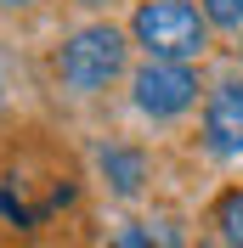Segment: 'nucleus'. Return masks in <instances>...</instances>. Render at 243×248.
Here are the masks:
<instances>
[{"instance_id":"1","label":"nucleus","mask_w":243,"mask_h":248,"mask_svg":"<svg viewBox=\"0 0 243 248\" xmlns=\"http://www.w3.org/2000/svg\"><path fill=\"white\" fill-rule=\"evenodd\" d=\"M130 40L147 51V62H187L192 68L209 51V23L192 0H141L130 17Z\"/></svg>"},{"instance_id":"2","label":"nucleus","mask_w":243,"mask_h":248,"mask_svg":"<svg viewBox=\"0 0 243 248\" xmlns=\"http://www.w3.org/2000/svg\"><path fill=\"white\" fill-rule=\"evenodd\" d=\"M124 57H130L124 34L113 23H91V29H74L57 46V79L79 96H96L124 74Z\"/></svg>"},{"instance_id":"3","label":"nucleus","mask_w":243,"mask_h":248,"mask_svg":"<svg viewBox=\"0 0 243 248\" xmlns=\"http://www.w3.org/2000/svg\"><path fill=\"white\" fill-rule=\"evenodd\" d=\"M130 102L153 124H170V119L198 108V74L187 62H141L130 74Z\"/></svg>"},{"instance_id":"4","label":"nucleus","mask_w":243,"mask_h":248,"mask_svg":"<svg viewBox=\"0 0 243 248\" xmlns=\"http://www.w3.org/2000/svg\"><path fill=\"white\" fill-rule=\"evenodd\" d=\"M204 153L243 158V79H221L204 96Z\"/></svg>"},{"instance_id":"5","label":"nucleus","mask_w":243,"mask_h":248,"mask_svg":"<svg viewBox=\"0 0 243 248\" xmlns=\"http://www.w3.org/2000/svg\"><path fill=\"white\" fill-rule=\"evenodd\" d=\"M96 170H102V181L119 198H136L141 186H147V153L130 147V141H102L96 147Z\"/></svg>"},{"instance_id":"6","label":"nucleus","mask_w":243,"mask_h":248,"mask_svg":"<svg viewBox=\"0 0 243 248\" xmlns=\"http://www.w3.org/2000/svg\"><path fill=\"white\" fill-rule=\"evenodd\" d=\"M215 232H221L226 248H243V186H232V192L215 198Z\"/></svg>"},{"instance_id":"7","label":"nucleus","mask_w":243,"mask_h":248,"mask_svg":"<svg viewBox=\"0 0 243 248\" xmlns=\"http://www.w3.org/2000/svg\"><path fill=\"white\" fill-rule=\"evenodd\" d=\"M198 12L209 29H238L243 34V0H198Z\"/></svg>"},{"instance_id":"8","label":"nucleus","mask_w":243,"mask_h":248,"mask_svg":"<svg viewBox=\"0 0 243 248\" xmlns=\"http://www.w3.org/2000/svg\"><path fill=\"white\" fill-rule=\"evenodd\" d=\"M23 6H34V0H0V12H23Z\"/></svg>"},{"instance_id":"9","label":"nucleus","mask_w":243,"mask_h":248,"mask_svg":"<svg viewBox=\"0 0 243 248\" xmlns=\"http://www.w3.org/2000/svg\"><path fill=\"white\" fill-rule=\"evenodd\" d=\"M79 6H107V0H79Z\"/></svg>"},{"instance_id":"10","label":"nucleus","mask_w":243,"mask_h":248,"mask_svg":"<svg viewBox=\"0 0 243 248\" xmlns=\"http://www.w3.org/2000/svg\"><path fill=\"white\" fill-rule=\"evenodd\" d=\"M238 57H243V34H238Z\"/></svg>"}]
</instances>
